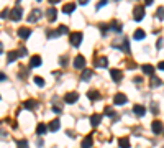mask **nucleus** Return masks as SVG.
Returning <instances> with one entry per match:
<instances>
[{
    "instance_id": "f257e3e1",
    "label": "nucleus",
    "mask_w": 164,
    "mask_h": 148,
    "mask_svg": "<svg viewBox=\"0 0 164 148\" xmlns=\"http://www.w3.org/2000/svg\"><path fill=\"white\" fill-rule=\"evenodd\" d=\"M16 35H18V38H21V40H28L30 35H31V30L28 26H21V28H18Z\"/></svg>"
},
{
    "instance_id": "f03ea898",
    "label": "nucleus",
    "mask_w": 164,
    "mask_h": 148,
    "mask_svg": "<svg viewBox=\"0 0 164 148\" xmlns=\"http://www.w3.org/2000/svg\"><path fill=\"white\" fill-rule=\"evenodd\" d=\"M81 43H82V33H81V31L72 33V35H71V45L77 48V46H81Z\"/></svg>"
},
{
    "instance_id": "7ed1b4c3",
    "label": "nucleus",
    "mask_w": 164,
    "mask_h": 148,
    "mask_svg": "<svg viewBox=\"0 0 164 148\" xmlns=\"http://www.w3.org/2000/svg\"><path fill=\"white\" fill-rule=\"evenodd\" d=\"M126 96L125 94H122V92H118V94H115V97H113V104L115 105H125L126 104Z\"/></svg>"
},
{
    "instance_id": "20e7f679",
    "label": "nucleus",
    "mask_w": 164,
    "mask_h": 148,
    "mask_svg": "<svg viewBox=\"0 0 164 148\" xmlns=\"http://www.w3.org/2000/svg\"><path fill=\"white\" fill-rule=\"evenodd\" d=\"M21 17H23V10H21V8L16 7V8H13V10H10V18L13 21H20Z\"/></svg>"
},
{
    "instance_id": "39448f33",
    "label": "nucleus",
    "mask_w": 164,
    "mask_h": 148,
    "mask_svg": "<svg viewBox=\"0 0 164 148\" xmlns=\"http://www.w3.org/2000/svg\"><path fill=\"white\" fill-rule=\"evenodd\" d=\"M77 99H79V94L77 92H67L64 96V102L66 104H76Z\"/></svg>"
},
{
    "instance_id": "423d86ee",
    "label": "nucleus",
    "mask_w": 164,
    "mask_h": 148,
    "mask_svg": "<svg viewBox=\"0 0 164 148\" xmlns=\"http://www.w3.org/2000/svg\"><path fill=\"white\" fill-rule=\"evenodd\" d=\"M133 12H135V13H133L135 21H141L144 18V7H136Z\"/></svg>"
},
{
    "instance_id": "0eeeda50",
    "label": "nucleus",
    "mask_w": 164,
    "mask_h": 148,
    "mask_svg": "<svg viewBox=\"0 0 164 148\" xmlns=\"http://www.w3.org/2000/svg\"><path fill=\"white\" fill-rule=\"evenodd\" d=\"M163 122L161 120H154L153 123H151V130H153V133H156V135H159V133L163 132Z\"/></svg>"
},
{
    "instance_id": "6e6552de",
    "label": "nucleus",
    "mask_w": 164,
    "mask_h": 148,
    "mask_svg": "<svg viewBox=\"0 0 164 148\" xmlns=\"http://www.w3.org/2000/svg\"><path fill=\"white\" fill-rule=\"evenodd\" d=\"M40 18H41V10L35 8V10L30 13V17H28V21H30V23H35V21H38Z\"/></svg>"
},
{
    "instance_id": "1a4fd4ad",
    "label": "nucleus",
    "mask_w": 164,
    "mask_h": 148,
    "mask_svg": "<svg viewBox=\"0 0 164 148\" xmlns=\"http://www.w3.org/2000/svg\"><path fill=\"white\" fill-rule=\"evenodd\" d=\"M20 58V53L18 51H8L7 53V64H12L13 61H16Z\"/></svg>"
},
{
    "instance_id": "9d476101",
    "label": "nucleus",
    "mask_w": 164,
    "mask_h": 148,
    "mask_svg": "<svg viewBox=\"0 0 164 148\" xmlns=\"http://www.w3.org/2000/svg\"><path fill=\"white\" fill-rule=\"evenodd\" d=\"M122 76H123V72L120 71V69H110V77H112L115 82L122 81Z\"/></svg>"
},
{
    "instance_id": "9b49d317",
    "label": "nucleus",
    "mask_w": 164,
    "mask_h": 148,
    "mask_svg": "<svg viewBox=\"0 0 164 148\" xmlns=\"http://www.w3.org/2000/svg\"><path fill=\"white\" fill-rule=\"evenodd\" d=\"M59 128H61V122H59V118L51 120V122H49V125H48V130H51V132H57Z\"/></svg>"
},
{
    "instance_id": "f8f14e48",
    "label": "nucleus",
    "mask_w": 164,
    "mask_h": 148,
    "mask_svg": "<svg viewBox=\"0 0 164 148\" xmlns=\"http://www.w3.org/2000/svg\"><path fill=\"white\" fill-rule=\"evenodd\" d=\"M74 66H76L77 69H82V67L85 66V58L82 56V54L76 56V59H74Z\"/></svg>"
},
{
    "instance_id": "ddd939ff",
    "label": "nucleus",
    "mask_w": 164,
    "mask_h": 148,
    "mask_svg": "<svg viewBox=\"0 0 164 148\" xmlns=\"http://www.w3.org/2000/svg\"><path fill=\"white\" fill-rule=\"evenodd\" d=\"M41 66V56L35 54V56H31L30 59V67H40Z\"/></svg>"
},
{
    "instance_id": "4468645a",
    "label": "nucleus",
    "mask_w": 164,
    "mask_h": 148,
    "mask_svg": "<svg viewBox=\"0 0 164 148\" xmlns=\"http://www.w3.org/2000/svg\"><path fill=\"white\" fill-rule=\"evenodd\" d=\"M74 10H76V3H72V2H69V3H66V5L62 7V12H64L66 15H71Z\"/></svg>"
},
{
    "instance_id": "2eb2a0df",
    "label": "nucleus",
    "mask_w": 164,
    "mask_h": 148,
    "mask_svg": "<svg viewBox=\"0 0 164 148\" xmlns=\"http://www.w3.org/2000/svg\"><path fill=\"white\" fill-rule=\"evenodd\" d=\"M122 51H125L126 54H130V43H128V40H126V36L125 38H122V45L118 46Z\"/></svg>"
},
{
    "instance_id": "dca6fc26",
    "label": "nucleus",
    "mask_w": 164,
    "mask_h": 148,
    "mask_svg": "<svg viewBox=\"0 0 164 148\" xmlns=\"http://www.w3.org/2000/svg\"><path fill=\"white\" fill-rule=\"evenodd\" d=\"M102 122V115L100 114H94L92 117H90V123H92V127H98Z\"/></svg>"
},
{
    "instance_id": "f3484780",
    "label": "nucleus",
    "mask_w": 164,
    "mask_h": 148,
    "mask_svg": "<svg viewBox=\"0 0 164 148\" xmlns=\"http://www.w3.org/2000/svg\"><path fill=\"white\" fill-rule=\"evenodd\" d=\"M46 17H48V20L51 21H56V17H57V10L56 8H49V10H46Z\"/></svg>"
},
{
    "instance_id": "a211bd4d",
    "label": "nucleus",
    "mask_w": 164,
    "mask_h": 148,
    "mask_svg": "<svg viewBox=\"0 0 164 148\" xmlns=\"http://www.w3.org/2000/svg\"><path fill=\"white\" fill-rule=\"evenodd\" d=\"M133 112H135V115H138V117H143L144 114H146V109L143 107V105H135L133 107Z\"/></svg>"
},
{
    "instance_id": "6ab92c4d",
    "label": "nucleus",
    "mask_w": 164,
    "mask_h": 148,
    "mask_svg": "<svg viewBox=\"0 0 164 148\" xmlns=\"http://www.w3.org/2000/svg\"><path fill=\"white\" fill-rule=\"evenodd\" d=\"M23 107L28 109V110H33V109L38 107V102H36V101H33V99H28V101H26V102L23 104Z\"/></svg>"
},
{
    "instance_id": "aec40b11",
    "label": "nucleus",
    "mask_w": 164,
    "mask_h": 148,
    "mask_svg": "<svg viewBox=\"0 0 164 148\" xmlns=\"http://www.w3.org/2000/svg\"><path fill=\"white\" fill-rule=\"evenodd\" d=\"M107 64H108V59L105 56L97 58V61H95V66L97 67H107Z\"/></svg>"
},
{
    "instance_id": "412c9836",
    "label": "nucleus",
    "mask_w": 164,
    "mask_h": 148,
    "mask_svg": "<svg viewBox=\"0 0 164 148\" xmlns=\"http://www.w3.org/2000/svg\"><path fill=\"white\" fill-rule=\"evenodd\" d=\"M87 97L90 99V101H98V99H100V92L95 91V89H92V91L87 92Z\"/></svg>"
},
{
    "instance_id": "4be33fe9",
    "label": "nucleus",
    "mask_w": 164,
    "mask_h": 148,
    "mask_svg": "<svg viewBox=\"0 0 164 148\" xmlns=\"http://www.w3.org/2000/svg\"><path fill=\"white\" fill-rule=\"evenodd\" d=\"M135 40L136 41H141L144 40V36H146V33H144V30H141V28H138V30H135Z\"/></svg>"
},
{
    "instance_id": "5701e85b",
    "label": "nucleus",
    "mask_w": 164,
    "mask_h": 148,
    "mask_svg": "<svg viewBox=\"0 0 164 148\" xmlns=\"http://www.w3.org/2000/svg\"><path fill=\"white\" fill-rule=\"evenodd\" d=\"M161 84H163V81H161L158 76H151V79H149V86L151 87H158V86H161Z\"/></svg>"
},
{
    "instance_id": "b1692460",
    "label": "nucleus",
    "mask_w": 164,
    "mask_h": 148,
    "mask_svg": "<svg viewBox=\"0 0 164 148\" xmlns=\"http://www.w3.org/2000/svg\"><path fill=\"white\" fill-rule=\"evenodd\" d=\"M110 30L117 31V33H122V23L120 21H112L110 23Z\"/></svg>"
},
{
    "instance_id": "393cba45",
    "label": "nucleus",
    "mask_w": 164,
    "mask_h": 148,
    "mask_svg": "<svg viewBox=\"0 0 164 148\" xmlns=\"http://www.w3.org/2000/svg\"><path fill=\"white\" fill-rule=\"evenodd\" d=\"M143 72L144 74H148V76H153V72H154V67L151 66V64H143Z\"/></svg>"
},
{
    "instance_id": "a878e982",
    "label": "nucleus",
    "mask_w": 164,
    "mask_h": 148,
    "mask_svg": "<svg viewBox=\"0 0 164 148\" xmlns=\"http://www.w3.org/2000/svg\"><path fill=\"white\" fill-rule=\"evenodd\" d=\"M118 143H120V148H130V138L128 137H123L118 140Z\"/></svg>"
},
{
    "instance_id": "bb28decb",
    "label": "nucleus",
    "mask_w": 164,
    "mask_h": 148,
    "mask_svg": "<svg viewBox=\"0 0 164 148\" xmlns=\"http://www.w3.org/2000/svg\"><path fill=\"white\" fill-rule=\"evenodd\" d=\"M48 130L46 123H38V127H36V132H38V135H44Z\"/></svg>"
},
{
    "instance_id": "cd10ccee",
    "label": "nucleus",
    "mask_w": 164,
    "mask_h": 148,
    "mask_svg": "<svg viewBox=\"0 0 164 148\" xmlns=\"http://www.w3.org/2000/svg\"><path fill=\"white\" fill-rule=\"evenodd\" d=\"M90 147H92V135L85 137L84 142H82V148H90Z\"/></svg>"
},
{
    "instance_id": "c85d7f7f",
    "label": "nucleus",
    "mask_w": 164,
    "mask_h": 148,
    "mask_svg": "<svg viewBox=\"0 0 164 148\" xmlns=\"http://www.w3.org/2000/svg\"><path fill=\"white\" fill-rule=\"evenodd\" d=\"M90 77H92V71H90V69H85V71L81 74V79H82V81H89Z\"/></svg>"
},
{
    "instance_id": "c756f323",
    "label": "nucleus",
    "mask_w": 164,
    "mask_h": 148,
    "mask_svg": "<svg viewBox=\"0 0 164 148\" xmlns=\"http://www.w3.org/2000/svg\"><path fill=\"white\" fill-rule=\"evenodd\" d=\"M33 81H35V84L38 87H43V86H44V79H43V77H40V76H35V77H33Z\"/></svg>"
},
{
    "instance_id": "7c9ffc66",
    "label": "nucleus",
    "mask_w": 164,
    "mask_h": 148,
    "mask_svg": "<svg viewBox=\"0 0 164 148\" xmlns=\"http://www.w3.org/2000/svg\"><path fill=\"white\" fill-rule=\"evenodd\" d=\"M67 31H69V30H67V26H66V25H61V26L56 30V33H57V35H66Z\"/></svg>"
},
{
    "instance_id": "2f4dec72",
    "label": "nucleus",
    "mask_w": 164,
    "mask_h": 148,
    "mask_svg": "<svg viewBox=\"0 0 164 148\" xmlns=\"http://www.w3.org/2000/svg\"><path fill=\"white\" fill-rule=\"evenodd\" d=\"M105 114H107L110 118H112V117H113V118H117V115H115V110H113L112 107H105Z\"/></svg>"
},
{
    "instance_id": "473e14b6",
    "label": "nucleus",
    "mask_w": 164,
    "mask_h": 148,
    "mask_svg": "<svg viewBox=\"0 0 164 148\" xmlns=\"http://www.w3.org/2000/svg\"><path fill=\"white\" fill-rule=\"evenodd\" d=\"M16 148H30V147H28V142H26V140H18V142H16Z\"/></svg>"
},
{
    "instance_id": "72a5a7b5",
    "label": "nucleus",
    "mask_w": 164,
    "mask_h": 148,
    "mask_svg": "<svg viewBox=\"0 0 164 148\" xmlns=\"http://www.w3.org/2000/svg\"><path fill=\"white\" fill-rule=\"evenodd\" d=\"M156 17H158L159 20H164V7H159V8H158V13H156Z\"/></svg>"
},
{
    "instance_id": "f704fd0d",
    "label": "nucleus",
    "mask_w": 164,
    "mask_h": 148,
    "mask_svg": "<svg viewBox=\"0 0 164 148\" xmlns=\"http://www.w3.org/2000/svg\"><path fill=\"white\" fill-rule=\"evenodd\" d=\"M7 17H10V10H8V8L0 12V18H7Z\"/></svg>"
},
{
    "instance_id": "c9c22d12",
    "label": "nucleus",
    "mask_w": 164,
    "mask_h": 148,
    "mask_svg": "<svg viewBox=\"0 0 164 148\" xmlns=\"http://www.w3.org/2000/svg\"><path fill=\"white\" fill-rule=\"evenodd\" d=\"M107 3H108V0H100V2L97 3V7H95V8H97V10H100V8H102V7H105Z\"/></svg>"
},
{
    "instance_id": "e433bc0d",
    "label": "nucleus",
    "mask_w": 164,
    "mask_h": 148,
    "mask_svg": "<svg viewBox=\"0 0 164 148\" xmlns=\"http://www.w3.org/2000/svg\"><path fill=\"white\" fill-rule=\"evenodd\" d=\"M46 35H48V38H56V36H59L56 31H53V30H48V31H46Z\"/></svg>"
},
{
    "instance_id": "4c0bfd02",
    "label": "nucleus",
    "mask_w": 164,
    "mask_h": 148,
    "mask_svg": "<svg viewBox=\"0 0 164 148\" xmlns=\"http://www.w3.org/2000/svg\"><path fill=\"white\" fill-rule=\"evenodd\" d=\"M100 28H102V35L105 36V35H107V30H108L107 25H105V23H102V25H100Z\"/></svg>"
},
{
    "instance_id": "58836bf2",
    "label": "nucleus",
    "mask_w": 164,
    "mask_h": 148,
    "mask_svg": "<svg viewBox=\"0 0 164 148\" xmlns=\"http://www.w3.org/2000/svg\"><path fill=\"white\" fill-rule=\"evenodd\" d=\"M18 53H20V56H26V54H28V51H26V48H21V50H20Z\"/></svg>"
},
{
    "instance_id": "ea45409f",
    "label": "nucleus",
    "mask_w": 164,
    "mask_h": 148,
    "mask_svg": "<svg viewBox=\"0 0 164 148\" xmlns=\"http://www.w3.org/2000/svg\"><path fill=\"white\" fill-rule=\"evenodd\" d=\"M53 110H54L56 114H61V112H62V109H61V107H57V105H54V107H53Z\"/></svg>"
},
{
    "instance_id": "a19ab883",
    "label": "nucleus",
    "mask_w": 164,
    "mask_h": 148,
    "mask_svg": "<svg viewBox=\"0 0 164 148\" xmlns=\"http://www.w3.org/2000/svg\"><path fill=\"white\" fill-rule=\"evenodd\" d=\"M151 110H153V114H158V105L153 104V105H151Z\"/></svg>"
},
{
    "instance_id": "79ce46f5",
    "label": "nucleus",
    "mask_w": 164,
    "mask_h": 148,
    "mask_svg": "<svg viewBox=\"0 0 164 148\" xmlns=\"http://www.w3.org/2000/svg\"><path fill=\"white\" fill-rule=\"evenodd\" d=\"M156 46H158V50H159V48H161V46H163V38H159V40H158V43H156Z\"/></svg>"
},
{
    "instance_id": "37998d69",
    "label": "nucleus",
    "mask_w": 164,
    "mask_h": 148,
    "mask_svg": "<svg viewBox=\"0 0 164 148\" xmlns=\"http://www.w3.org/2000/svg\"><path fill=\"white\" fill-rule=\"evenodd\" d=\"M61 63H62V66H66V63H67V58H66V56H62V58H61Z\"/></svg>"
},
{
    "instance_id": "c03bdc74",
    "label": "nucleus",
    "mask_w": 164,
    "mask_h": 148,
    "mask_svg": "<svg viewBox=\"0 0 164 148\" xmlns=\"http://www.w3.org/2000/svg\"><path fill=\"white\" fill-rule=\"evenodd\" d=\"M153 2H154V0H144V5H146V7H149L151 3H153Z\"/></svg>"
},
{
    "instance_id": "a18cd8bd",
    "label": "nucleus",
    "mask_w": 164,
    "mask_h": 148,
    "mask_svg": "<svg viewBox=\"0 0 164 148\" xmlns=\"http://www.w3.org/2000/svg\"><path fill=\"white\" fill-rule=\"evenodd\" d=\"M158 67L161 69V71H164V61H161V63H159V64H158Z\"/></svg>"
},
{
    "instance_id": "49530a36",
    "label": "nucleus",
    "mask_w": 164,
    "mask_h": 148,
    "mask_svg": "<svg viewBox=\"0 0 164 148\" xmlns=\"http://www.w3.org/2000/svg\"><path fill=\"white\" fill-rule=\"evenodd\" d=\"M7 77H5V74H3V72H0V81H5Z\"/></svg>"
},
{
    "instance_id": "de8ad7c7",
    "label": "nucleus",
    "mask_w": 164,
    "mask_h": 148,
    "mask_svg": "<svg viewBox=\"0 0 164 148\" xmlns=\"http://www.w3.org/2000/svg\"><path fill=\"white\" fill-rule=\"evenodd\" d=\"M79 3H81V5H85V3H89V0H79Z\"/></svg>"
},
{
    "instance_id": "09e8293b",
    "label": "nucleus",
    "mask_w": 164,
    "mask_h": 148,
    "mask_svg": "<svg viewBox=\"0 0 164 148\" xmlns=\"http://www.w3.org/2000/svg\"><path fill=\"white\" fill-rule=\"evenodd\" d=\"M49 2H51V3H57V2H59V0H49Z\"/></svg>"
},
{
    "instance_id": "8fccbe9b",
    "label": "nucleus",
    "mask_w": 164,
    "mask_h": 148,
    "mask_svg": "<svg viewBox=\"0 0 164 148\" xmlns=\"http://www.w3.org/2000/svg\"><path fill=\"white\" fill-rule=\"evenodd\" d=\"M2 53H3V51H2V43H0V54H2Z\"/></svg>"
},
{
    "instance_id": "3c124183",
    "label": "nucleus",
    "mask_w": 164,
    "mask_h": 148,
    "mask_svg": "<svg viewBox=\"0 0 164 148\" xmlns=\"http://www.w3.org/2000/svg\"><path fill=\"white\" fill-rule=\"evenodd\" d=\"M36 2H41V0H36Z\"/></svg>"
},
{
    "instance_id": "603ef678",
    "label": "nucleus",
    "mask_w": 164,
    "mask_h": 148,
    "mask_svg": "<svg viewBox=\"0 0 164 148\" xmlns=\"http://www.w3.org/2000/svg\"><path fill=\"white\" fill-rule=\"evenodd\" d=\"M117 2H118V0H117Z\"/></svg>"
}]
</instances>
